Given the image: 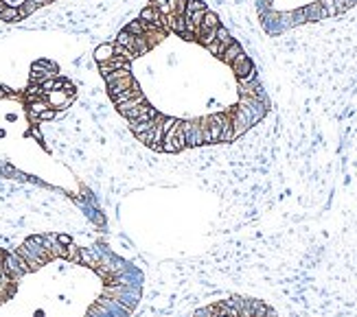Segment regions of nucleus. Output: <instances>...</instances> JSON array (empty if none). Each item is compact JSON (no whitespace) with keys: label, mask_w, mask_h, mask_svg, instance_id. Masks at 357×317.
<instances>
[{"label":"nucleus","mask_w":357,"mask_h":317,"mask_svg":"<svg viewBox=\"0 0 357 317\" xmlns=\"http://www.w3.org/2000/svg\"><path fill=\"white\" fill-rule=\"evenodd\" d=\"M57 241L62 243V245H70V243H72V241H70V236H64V234H62V236H57Z\"/></svg>","instance_id":"1"}]
</instances>
